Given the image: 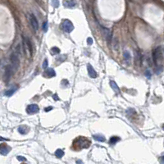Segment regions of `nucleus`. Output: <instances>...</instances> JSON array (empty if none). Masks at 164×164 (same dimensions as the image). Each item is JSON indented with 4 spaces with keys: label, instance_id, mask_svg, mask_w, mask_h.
<instances>
[{
    "label": "nucleus",
    "instance_id": "1",
    "mask_svg": "<svg viewBox=\"0 0 164 164\" xmlns=\"http://www.w3.org/2000/svg\"><path fill=\"white\" fill-rule=\"evenodd\" d=\"M20 48H21V47H20V45H18L17 47H16L15 52H13L12 53V55H11V58H10L11 67H12L14 72L17 71L18 67H19V66H20V59H19Z\"/></svg>",
    "mask_w": 164,
    "mask_h": 164
},
{
    "label": "nucleus",
    "instance_id": "2",
    "mask_svg": "<svg viewBox=\"0 0 164 164\" xmlns=\"http://www.w3.org/2000/svg\"><path fill=\"white\" fill-rule=\"evenodd\" d=\"M153 59L158 67H162V62H163V53L160 47H158L154 49L153 53Z\"/></svg>",
    "mask_w": 164,
    "mask_h": 164
},
{
    "label": "nucleus",
    "instance_id": "3",
    "mask_svg": "<svg viewBox=\"0 0 164 164\" xmlns=\"http://www.w3.org/2000/svg\"><path fill=\"white\" fill-rule=\"evenodd\" d=\"M90 145V142L87 138L84 137H79L75 139L74 141V147L78 146L79 149H87Z\"/></svg>",
    "mask_w": 164,
    "mask_h": 164
},
{
    "label": "nucleus",
    "instance_id": "4",
    "mask_svg": "<svg viewBox=\"0 0 164 164\" xmlns=\"http://www.w3.org/2000/svg\"><path fill=\"white\" fill-rule=\"evenodd\" d=\"M62 28L65 32L71 33L73 30V29H74V25L69 20H64L62 23Z\"/></svg>",
    "mask_w": 164,
    "mask_h": 164
},
{
    "label": "nucleus",
    "instance_id": "5",
    "mask_svg": "<svg viewBox=\"0 0 164 164\" xmlns=\"http://www.w3.org/2000/svg\"><path fill=\"white\" fill-rule=\"evenodd\" d=\"M13 69L11 67V65H8L6 67V69H5V72H4V75H3V80H4V82L8 84L10 78L12 77V75L13 73Z\"/></svg>",
    "mask_w": 164,
    "mask_h": 164
},
{
    "label": "nucleus",
    "instance_id": "6",
    "mask_svg": "<svg viewBox=\"0 0 164 164\" xmlns=\"http://www.w3.org/2000/svg\"><path fill=\"white\" fill-rule=\"evenodd\" d=\"M39 111H40V108H39V106L37 104H30V105H29L26 108V112H27V113H29V114L36 113V112H38Z\"/></svg>",
    "mask_w": 164,
    "mask_h": 164
},
{
    "label": "nucleus",
    "instance_id": "7",
    "mask_svg": "<svg viewBox=\"0 0 164 164\" xmlns=\"http://www.w3.org/2000/svg\"><path fill=\"white\" fill-rule=\"evenodd\" d=\"M30 23L32 27L34 28L35 30H37L39 28V24H38V21L36 19V17L34 15H30Z\"/></svg>",
    "mask_w": 164,
    "mask_h": 164
},
{
    "label": "nucleus",
    "instance_id": "8",
    "mask_svg": "<svg viewBox=\"0 0 164 164\" xmlns=\"http://www.w3.org/2000/svg\"><path fill=\"white\" fill-rule=\"evenodd\" d=\"M10 150H11V148L9 146H8V145H6V144H2L1 145V148H0V153H1L2 155H3V156L7 155V154L10 152Z\"/></svg>",
    "mask_w": 164,
    "mask_h": 164
},
{
    "label": "nucleus",
    "instance_id": "9",
    "mask_svg": "<svg viewBox=\"0 0 164 164\" xmlns=\"http://www.w3.org/2000/svg\"><path fill=\"white\" fill-rule=\"evenodd\" d=\"M87 70H88V73H89V75L91 78H96L97 77V73L95 71V70L94 69V67H92L90 64H89L87 67Z\"/></svg>",
    "mask_w": 164,
    "mask_h": 164
},
{
    "label": "nucleus",
    "instance_id": "10",
    "mask_svg": "<svg viewBox=\"0 0 164 164\" xmlns=\"http://www.w3.org/2000/svg\"><path fill=\"white\" fill-rule=\"evenodd\" d=\"M44 74H45V76L51 78V77H53L56 75V72H55V71L53 68H48V69H46V71H45Z\"/></svg>",
    "mask_w": 164,
    "mask_h": 164
},
{
    "label": "nucleus",
    "instance_id": "11",
    "mask_svg": "<svg viewBox=\"0 0 164 164\" xmlns=\"http://www.w3.org/2000/svg\"><path fill=\"white\" fill-rule=\"evenodd\" d=\"M102 30H103V32H104V37L106 39L107 42L109 43V42L111 41V32H110V30L107 28H102Z\"/></svg>",
    "mask_w": 164,
    "mask_h": 164
},
{
    "label": "nucleus",
    "instance_id": "12",
    "mask_svg": "<svg viewBox=\"0 0 164 164\" xmlns=\"http://www.w3.org/2000/svg\"><path fill=\"white\" fill-rule=\"evenodd\" d=\"M110 86L112 87V89L114 90V92H116L117 94H120V89L118 87V85L117 84V83H116L114 80H110Z\"/></svg>",
    "mask_w": 164,
    "mask_h": 164
},
{
    "label": "nucleus",
    "instance_id": "13",
    "mask_svg": "<svg viewBox=\"0 0 164 164\" xmlns=\"http://www.w3.org/2000/svg\"><path fill=\"white\" fill-rule=\"evenodd\" d=\"M94 139H95L96 141H99V142H104L105 141V137L103 134H94L93 135Z\"/></svg>",
    "mask_w": 164,
    "mask_h": 164
},
{
    "label": "nucleus",
    "instance_id": "14",
    "mask_svg": "<svg viewBox=\"0 0 164 164\" xmlns=\"http://www.w3.org/2000/svg\"><path fill=\"white\" fill-rule=\"evenodd\" d=\"M16 89H17V87H16V86H14V87H12L10 89L7 90V91L5 92V95H6V96H8V97L12 96V95L13 94L15 93V92L16 91Z\"/></svg>",
    "mask_w": 164,
    "mask_h": 164
},
{
    "label": "nucleus",
    "instance_id": "15",
    "mask_svg": "<svg viewBox=\"0 0 164 164\" xmlns=\"http://www.w3.org/2000/svg\"><path fill=\"white\" fill-rule=\"evenodd\" d=\"M29 129L26 126H20L18 127V131L19 133H21V134H25L28 132Z\"/></svg>",
    "mask_w": 164,
    "mask_h": 164
},
{
    "label": "nucleus",
    "instance_id": "16",
    "mask_svg": "<svg viewBox=\"0 0 164 164\" xmlns=\"http://www.w3.org/2000/svg\"><path fill=\"white\" fill-rule=\"evenodd\" d=\"M63 5L67 8H71L75 6V3L73 0H71V1H65L63 3Z\"/></svg>",
    "mask_w": 164,
    "mask_h": 164
},
{
    "label": "nucleus",
    "instance_id": "17",
    "mask_svg": "<svg viewBox=\"0 0 164 164\" xmlns=\"http://www.w3.org/2000/svg\"><path fill=\"white\" fill-rule=\"evenodd\" d=\"M55 155H56L57 158H62V157L64 156V152L62 150V149H57L56 152H55Z\"/></svg>",
    "mask_w": 164,
    "mask_h": 164
},
{
    "label": "nucleus",
    "instance_id": "18",
    "mask_svg": "<svg viewBox=\"0 0 164 164\" xmlns=\"http://www.w3.org/2000/svg\"><path fill=\"white\" fill-rule=\"evenodd\" d=\"M119 140H120V138L119 137H117V136H113V137H112L111 139H110L109 143H110V144L113 145V144H115L117 142H118Z\"/></svg>",
    "mask_w": 164,
    "mask_h": 164
},
{
    "label": "nucleus",
    "instance_id": "19",
    "mask_svg": "<svg viewBox=\"0 0 164 164\" xmlns=\"http://www.w3.org/2000/svg\"><path fill=\"white\" fill-rule=\"evenodd\" d=\"M51 53H52L53 55H57V54H59L60 53V49L57 47H53L51 49Z\"/></svg>",
    "mask_w": 164,
    "mask_h": 164
},
{
    "label": "nucleus",
    "instance_id": "20",
    "mask_svg": "<svg viewBox=\"0 0 164 164\" xmlns=\"http://www.w3.org/2000/svg\"><path fill=\"white\" fill-rule=\"evenodd\" d=\"M51 3L55 8H58L59 7V0H51Z\"/></svg>",
    "mask_w": 164,
    "mask_h": 164
},
{
    "label": "nucleus",
    "instance_id": "21",
    "mask_svg": "<svg viewBox=\"0 0 164 164\" xmlns=\"http://www.w3.org/2000/svg\"><path fill=\"white\" fill-rule=\"evenodd\" d=\"M124 57L125 58H126V61H129L130 58V53L128 52V51H125L124 52Z\"/></svg>",
    "mask_w": 164,
    "mask_h": 164
},
{
    "label": "nucleus",
    "instance_id": "22",
    "mask_svg": "<svg viewBox=\"0 0 164 164\" xmlns=\"http://www.w3.org/2000/svg\"><path fill=\"white\" fill-rule=\"evenodd\" d=\"M48 65H49V62H48V59H45V61H44L43 62V68L44 69H47L48 67Z\"/></svg>",
    "mask_w": 164,
    "mask_h": 164
},
{
    "label": "nucleus",
    "instance_id": "23",
    "mask_svg": "<svg viewBox=\"0 0 164 164\" xmlns=\"http://www.w3.org/2000/svg\"><path fill=\"white\" fill-rule=\"evenodd\" d=\"M43 30L44 32H46L48 30V22L47 21H45L43 24Z\"/></svg>",
    "mask_w": 164,
    "mask_h": 164
},
{
    "label": "nucleus",
    "instance_id": "24",
    "mask_svg": "<svg viewBox=\"0 0 164 164\" xmlns=\"http://www.w3.org/2000/svg\"><path fill=\"white\" fill-rule=\"evenodd\" d=\"M145 76L148 77V78H150L151 77V71L149 69L146 70V71H145Z\"/></svg>",
    "mask_w": 164,
    "mask_h": 164
},
{
    "label": "nucleus",
    "instance_id": "25",
    "mask_svg": "<svg viewBox=\"0 0 164 164\" xmlns=\"http://www.w3.org/2000/svg\"><path fill=\"white\" fill-rule=\"evenodd\" d=\"M17 159L19 160V161H26V158H24V157H22V156H18Z\"/></svg>",
    "mask_w": 164,
    "mask_h": 164
},
{
    "label": "nucleus",
    "instance_id": "26",
    "mask_svg": "<svg viewBox=\"0 0 164 164\" xmlns=\"http://www.w3.org/2000/svg\"><path fill=\"white\" fill-rule=\"evenodd\" d=\"M87 43H88V45H92V44H93V39L92 38H88L87 39Z\"/></svg>",
    "mask_w": 164,
    "mask_h": 164
},
{
    "label": "nucleus",
    "instance_id": "27",
    "mask_svg": "<svg viewBox=\"0 0 164 164\" xmlns=\"http://www.w3.org/2000/svg\"><path fill=\"white\" fill-rule=\"evenodd\" d=\"M160 163H161V164H164V156L161 157V158H160Z\"/></svg>",
    "mask_w": 164,
    "mask_h": 164
},
{
    "label": "nucleus",
    "instance_id": "28",
    "mask_svg": "<svg viewBox=\"0 0 164 164\" xmlns=\"http://www.w3.org/2000/svg\"><path fill=\"white\" fill-rule=\"evenodd\" d=\"M53 99H55V100H56V101L59 100V98H58V96H57V94H55L53 95Z\"/></svg>",
    "mask_w": 164,
    "mask_h": 164
},
{
    "label": "nucleus",
    "instance_id": "29",
    "mask_svg": "<svg viewBox=\"0 0 164 164\" xmlns=\"http://www.w3.org/2000/svg\"><path fill=\"white\" fill-rule=\"evenodd\" d=\"M51 109H53V107H49V108H45V112H49V111H50Z\"/></svg>",
    "mask_w": 164,
    "mask_h": 164
},
{
    "label": "nucleus",
    "instance_id": "30",
    "mask_svg": "<svg viewBox=\"0 0 164 164\" xmlns=\"http://www.w3.org/2000/svg\"><path fill=\"white\" fill-rule=\"evenodd\" d=\"M76 164H83L81 160H78V161H76Z\"/></svg>",
    "mask_w": 164,
    "mask_h": 164
},
{
    "label": "nucleus",
    "instance_id": "31",
    "mask_svg": "<svg viewBox=\"0 0 164 164\" xmlns=\"http://www.w3.org/2000/svg\"><path fill=\"white\" fill-rule=\"evenodd\" d=\"M163 130H164V124L163 125Z\"/></svg>",
    "mask_w": 164,
    "mask_h": 164
}]
</instances>
